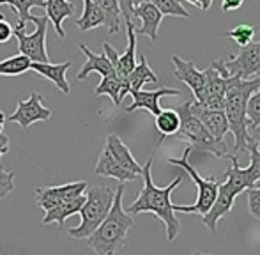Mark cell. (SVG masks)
<instances>
[{
    "mask_svg": "<svg viewBox=\"0 0 260 255\" xmlns=\"http://www.w3.org/2000/svg\"><path fill=\"white\" fill-rule=\"evenodd\" d=\"M230 76L239 80H251L260 76V41L243 46L234 59L223 60Z\"/></svg>",
    "mask_w": 260,
    "mask_h": 255,
    "instance_id": "cell-9",
    "label": "cell"
},
{
    "mask_svg": "<svg viewBox=\"0 0 260 255\" xmlns=\"http://www.w3.org/2000/svg\"><path fill=\"white\" fill-rule=\"evenodd\" d=\"M119 2L120 16L124 18L126 23H129L133 20V9H135V0H117Z\"/></svg>",
    "mask_w": 260,
    "mask_h": 255,
    "instance_id": "cell-35",
    "label": "cell"
},
{
    "mask_svg": "<svg viewBox=\"0 0 260 255\" xmlns=\"http://www.w3.org/2000/svg\"><path fill=\"white\" fill-rule=\"evenodd\" d=\"M11 38H13V25L0 14V45L9 43Z\"/></svg>",
    "mask_w": 260,
    "mask_h": 255,
    "instance_id": "cell-36",
    "label": "cell"
},
{
    "mask_svg": "<svg viewBox=\"0 0 260 255\" xmlns=\"http://www.w3.org/2000/svg\"><path fill=\"white\" fill-rule=\"evenodd\" d=\"M94 94H96V96H103V94L105 96H110L112 103L115 105V107H119L120 101L124 100V83L120 82L115 73H113V75H108L101 80L100 85L94 89Z\"/></svg>",
    "mask_w": 260,
    "mask_h": 255,
    "instance_id": "cell-25",
    "label": "cell"
},
{
    "mask_svg": "<svg viewBox=\"0 0 260 255\" xmlns=\"http://www.w3.org/2000/svg\"><path fill=\"white\" fill-rule=\"evenodd\" d=\"M32 68L30 59L18 53L6 60H0V76H20Z\"/></svg>",
    "mask_w": 260,
    "mask_h": 255,
    "instance_id": "cell-28",
    "label": "cell"
},
{
    "mask_svg": "<svg viewBox=\"0 0 260 255\" xmlns=\"http://www.w3.org/2000/svg\"><path fill=\"white\" fill-rule=\"evenodd\" d=\"M244 0H221V11L223 13H232V11L241 9Z\"/></svg>",
    "mask_w": 260,
    "mask_h": 255,
    "instance_id": "cell-37",
    "label": "cell"
},
{
    "mask_svg": "<svg viewBox=\"0 0 260 255\" xmlns=\"http://www.w3.org/2000/svg\"><path fill=\"white\" fill-rule=\"evenodd\" d=\"M4 124H6V115H4V112H2V110H0V135H2Z\"/></svg>",
    "mask_w": 260,
    "mask_h": 255,
    "instance_id": "cell-41",
    "label": "cell"
},
{
    "mask_svg": "<svg viewBox=\"0 0 260 255\" xmlns=\"http://www.w3.org/2000/svg\"><path fill=\"white\" fill-rule=\"evenodd\" d=\"M0 6H11L13 9L18 11V27H25L28 21L32 7H45L46 0H0Z\"/></svg>",
    "mask_w": 260,
    "mask_h": 255,
    "instance_id": "cell-29",
    "label": "cell"
},
{
    "mask_svg": "<svg viewBox=\"0 0 260 255\" xmlns=\"http://www.w3.org/2000/svg\"><path fill=\"white\" fill-rule=\"evenodd\" d=\"M189 108H191L193 115L206 126L209 135H211L214 140L225 142V135L230 131L225 112L223 110H207V108H204L202 105L195 100L189 101Z\"/></svg>",
    "mask_w": 260,
    "mask_h": 255,
    "instance_id": "cell-13",
    "label": "cell"
},
{
    "mask_svg": "<svg viewBox=\"0 0 260 255\" xmlns=\"http://www.w3.org/2000/svg\"><path fill=\"white\" fill-rule=\"evenodd\" d=\"M241 193H243V190L237 184H234V181L226 179L225 183H219L214 204H212L211 209L202 216V224L206 225L212 234H216V231H218V221L232 211L236 197H239Z\"/></svg>",
    "mask_w": 260,
    "mask_h": 255,
    "instance_id": "cell-8",
    "label": "cell"
},
{
    "mask_svg": "<svg viewBox=\"0 0 260 255\" xmlns=\"http://www.w3.org/2000/svg\"><path fill=\"white\" fill-rule=\"evenodd\" d=\"M250 138H251V140H255V142H260V126H257L255 130L250 131Z\"/></svg>",
    "mask_w": 260,
    "mask_h": 255,
    "instance_id": "cell-39",
    "label": "cell"
},
{
    "mask_svg": "<svg viewBox=\"0 0 260 255\" xmlns=\"http://www.w3.org/2000/svg\"><path fill=\"white\" fill-rule=\"evenodd\" d=\"M147 2H152V0H135V6H140V4H147Z\"/></svg>",
    "mask_w": 260,
    "mask_h": 255,
    "instance_id": "cell-42",
    "label": "cell"
},
{
    "mask_svg": "<svg viewBox=\"0 0 260 255\" xmlns=\"http://www.w3.org/2000/svg\"><path fill=\"white\" fill-rule=\"evenodd\" d=\"M172 62H174L172 76L175 80H179V82L186 83L191 89L195 101H202L204 87H206V73H204V69H197L193 60H184L179 55H172Z\"/></svg>",
    "mask_w": 260,
    "mask_h": 255,
    "instance_id": "cell-12",
    "label": "cell"
},
{
    "mask_svg": "<svg viewBox=\"0 0 260 255\" xmlns=\"http://www.w3.org/2000/svg\"><path fill=\"white\" fill-rule=\"evenodd\" d=\"M191 255H211V253H204V252H193Z\"/></svg>",
    "mask_w": 260,
    "mask_h": 255,
    "instance_id": "cell-44",
    "label": "cell"
},
{
    "mask_svg": "<svg viewBox=\"0 0 260 255\" xmlns=\"http://www.w3.org/2000/svg\"><path fill=\"white\" fill-rule=\"evenodd\" d=\"M115 190L110 186H89L87 188V197L80 209V225L69 229L68 234L73 239H87L106 218L113 204Z\"/></svg>",
    "mask_w": 260,
    "mask_h": 255,
    "instance_id": "cell-4",
    "label": "cell"
},
{
    "mask_svg": "<svg viewBox=\"0 0 260 255\" xmlns=\"http://www.w3.org/2000/svg\"><path fill=\"white\" fill-rule=\"evenodd\" d=\"M133 16H137L142 20V27L135 28V34L147 36L152 43H156L157 41V28H159L161 20H163V14L156 9L154 4L147 2V4H140V6H135Z\"/></svg>",
    "mask_w": 260,
    "mask_h": 255,
    "instance_id": "cell-16",
    "label": "cell"
},
{
    "mask_svg": "<svg viewBox=\"0 0 260 255\" xmlns=\"http://www.w3.org/2000/svg\"><path fill=\"white\" fill-rule=\"evenodd\" d=\"M105 14L106 27H108V34H117L120 30V9L117 0H92Z\"/></svg>",
    "mask_w": 260,
    "mask_h": 255,
    "instance_id": "cell-26",
    "label": "cell"
},
{
    "mask_svg": "<svg viewBox=\"0 0 260 255\" xmlns=\"http://www.w3.org/2000/svg\"><path fill=\"white\" fill-rule=\"evenodd\" d=\"M126 82H127L129 92L142 90V85H145V83H157V76H156V73L152 71L151 66H149L147 57L140 55V62L135 66V69L129 73Z\"/></svg>",
    "mask_w": 260,
    "mask_h": 255,
    "instance_id": "cell-23",
    "label": "cell"
},
{
    "mask_svg": "<svg viewBox=\"0 0 260 255\" xmlns=\"http://www.w3.org/2000/svg\"><path fill=\"white\" fill-rule=\"evenodd\" d=\"M152 4L156 6V9L159 11L163 16H177V18H189L188 9L182 7V4L179 0H152Z\"/></svg>",
    "mask_w": 260,
    "mask_h": 255,
    "instance_id": "cell-31",
    "label": "cell"
},
{
    "mask_svg": "<svg viewBox=\"0 0 260 255\" xmlns=\"http://www.w3.org/2000/svg\"><path fill=\"white\" fill-rule=\"evenodd\" d=\"M105 14L92 0H83V14L76 20V25H78L80 30L87 32L92 30V28L100 27V25H105Z\"/></svg>",
    "mask_w": 260,
    "mask_h": 255,
    "instance_id": "cell-24",
    "label": "cell"
},
{
    "mask_svg": "<svg viewBox=\"0 0 260 255\" xmlns=\"http://www.w3.org/2000/svg\"><path fill=\"white\" fill-rule=\"evenodd\" d=\"M45 9H46L45 16L48 18V21H52L57 36L64 39L66 32H64V28H62V21L76 13V4L68 2V0H46Z\"/></svg>",
    "mask_w": 260,
    "mask_h": 255,
    "instance_id": "cell-21",
    "label": "cell"
},
{
    "mask_svg": "<svg viewBox=\"0 0 260 255\" xmlns=\"http://www.w3.org/2000/svg\"><path fill=\"white\" fill-rule=\"evenodd\" d=\"M14 177H16L14 170H9V172L0 170V199H6L14 190Z\"/></svg>",
    "mask_w": 260,
    "mask_h": 255,
    "instance_id": "cell-33",
    "label": "cell"
},
{
    "mask_svg": "<svg viewBox=\"0 0 260 255\" xmlns=\"http://www.w3.org/2000/svg\"><path fill=\"white\" fill-rule=\"evenodd\" d=\"M189 154H191V147H186L181 158H170L168 163L182 169L189 177H191V181L197 184L199 195H197L195 204H191V206H179V204H174V211L186 213V214H202L204 216V214L211 209L212 204H214L216 195H218L219 183L214 179V177H207V179L200 177L199 172H197V169L189 163Z\"/></svg>",
    "mask_w": 260,
    "mask_h": 255,
    "instance_id": "cell-6",
    "label": "cell"
},
{
    "mask_svg": "<svg viewBox=\"0 0 260 255\" xmlns=\"http://www.w3.org/2000/svg\"><path fill=\"white\" fill-rule=\"evenodd\" d=\"M105 147L108 149V152L112 154V158L115 160V162L119 163L124 170H127V172H131V174H137L138 177H142V169H144V167L135 160V156L131 154L129 147L120 140L119 135H115V133L108 135Z\"/></svg>",
    "mask_w": 260,
    "mask_h": 255,
    "instance_id": "cell-17",
    "label": "cell"
},
{
    "mask_svg": "<svg viewBox=\"0 0 260 255\" xmlns=\"http://www.w3.org/2000/svg\"><path fill=\"white\" fill-rule=\"evenodd\" d=\"M152 162H154V152L151 154V158L147 160V163L142 169V177H144V188L138 193V197L135 199V202L126 209L127 214H140V213H152L156 218H159L165 224V231H167V239L168 241H175V238L181 232V221L175 216L174 204H172V192L184 181V177L179 176L172 181L170 184L159 188L152 181Z\"/></svg>",
    "mask_w": 260,
    "mask_h": 255,
    "instance_id": "cell-1",
    "label": "cell"
},
{
    "mask_svg": "<svg viewBox=\"0 0 260 255\" xmlns=\"http://www.w3.org/2000/svg\"><path fill=\"white\" fill-rule=\"evenodd\" d=\"M71 68V60H66V62H60V64H50V62H43V64H38V62H32V71H36L38 75L45 76L46 80L55 85V89H58L60 92L64 94H69L71 92V85H69L68 78H66V73L68 69Z\"/></svg>",
    "mask_w": 260,
    "mask_h": 255,
    "instance_id": "cell-18",
    "label": "cell"
},
{
    "mask_svg": "<svg viewBox=\"0 0 260 255\" xmlns=\"http://www.w3.org/2000/svg\"><path fill=\"white\" fill-rule=\"evenodd\" d=\"M28 21L36 25V30L32 34H25V27H13V36L18 39L20 53L30 59V62H50L48 52H46V30H48V18L34 16L30 14Z\"/></svg>",
    "mask_w": 260,
    "mask_h": 255,
    "instance_id": "cell-7",
    "label": "cell"
},
{
    "mask_svg": "<svg viewBox=\"0 0 260 255\" xmlns=\"http://www.w3.org/2000/svg\"><path fill=\"white\" fill-rule=\"evenodd\" d=\"M89 188L87 181H76V183H66L62 186H48V188H38L36 190V202L43 211H50L57 207L58 204L69 202V200L82 197Z\"/></svg>",
    "mask_w": 260,
    "mask_h": 255,
    "instance_id": "cell-10",
    "label": "cell"
},
{
    "mask_svg": "<svg viewBox=\"0 0 260 255\" xmlns=\"http://www.w3.org/2000/svg\"><path fill=\"white\" fill-rule=\"evenodd\" d=\"M248 192V211L255 220L260 221V186L250 188Z\"/></svg>",
    "mask_w": 260,
    "mask_h": 255,
    "instance_id": "cell-34",
    "label": "cell"
},
{
    "mask_svg": "<svg viewBox=\"0 0 260 255\" xmlns=\"http://www.w3.org/2000/svg\"><path fill=\"white\" fill-rule=\"evenodd\" d=\"M260 89V76L251 80H239L237 78L232 85L229 87L225 94V112L229 128L234 133V152H244L248 147L250 138V130H248V117L246 108L248 100L255 90Z\"/></svg>",
    "mask_w": 260,
    "mask_h": 255,
    "instance_id": "cell-3",
    "label": "cell"
},
{
    "mask_svg": "<svg viewBox=\"0 0 260 255\" xmlns=\"http://www.w3.org/2000/svg\"><path fill=\"white\" fill-rule=\"evenodd\" d=\"M126 28H127V48L122 55L119 53V60H117L115 68H113L117 78L124 83V98L129 94L126 80L129 76V73L135 69V66H137V34H135V28L137 27L133 25V21H129V23H126Z\"/></svg>",
    "mask_w": 260,
    "mask_h": 255,
    "instance_id": "cell-15",
    "label": "cell"
},
{
    "mask_svg": "<svg viewBox=\"0 0 260 255\" xmlns=\"http://www.w3.org/2000/svg\"><path fill=\"white\" fill-rule=\"evenodd\" d=\"M246 117H248V130H255L260 126V89L255 90L248 100V108H246Z\"/></svg>",
    "mask_w": 260,
    "mask_h": 255,
    "instance_id": "cell-32",
    "label": "cell"
},
{
    "mask_svg": "<svg viewBox=\"0 0 260 255\" xmlns=\"http://www.w3.org/2000/svg\"><path fill=\"white\" fill-rule=\"evenodd\" d=\"M199 2H200V9L202 11L211 9V6H212V0H199Z\"/></svg>",
    "mask_w": 260,
    "mask_h": 255,
    "instance_id": "cell-40",
    "label": "cell"
},
{
    "mask_svg": "<svg viewBox=\"0 0 260 255\" xmlns=\"http://www.w3.org/2000/svg\"><path fill=\"white\" fill-rule=\"evenodd\" d=\"M94 174L96 176H103V177H112L117 179L119 183H129V181H137L138 176L137 174H131L127 170H124L115 160L112 158V154L108 152V149H103L98 158V163L94 167Z\"/></svg>",
    "mask_w": 260,
    "mask_h": 255,
    "instance_id": "cell-19",
    "label": "cell"
},
{
    "mask_svg": "<svg viewBox=\"0 0 260 255\" xmlns=\"http://www.w3.org/2000/svg\"><path fill=\"white\" fill-rule=\"evenodd\" d=\"M179 126H181V119H179L177 112L172 110V108L161 110L159 114L156 115V128L161 133V138L175 135L179 131Z\"/></svg>",
    "mask_w": 260,
    "mask_h": 255,
    "instance_id": "cell-27",
    "label": "cell"
},
{
    "mask_svg": "<svg viewBox=\"0 0 260 255\" xmlns=\"http://www.w3.org/2000/svg\"><path fill=\"white\" fill-rule=\"evenodd\" d=\"M126 183H120L115 190L113 204L103 224L87 238V246L96 255H115L127 245V232L135 227V220L122 207Z\"/></svg>",
    "mask_w": 260,
    "mask_h": 255,
    "instance_id": "cell-2",
    "label": "cell"
},
{
    "mask_svg": "<svg viewBox=\"0 0 260 255\" xmlns=\"http://www.w3.org/2000/svg\"><path fill=\"white\" fill-rule=\"evenodd\" d=\"M83 202H85V197H76V199L69 200V202H64V204H58L57 207L53 209L46 211V214L43 216V224L45 225H50V224H58V227L64 225V221L68 220L69 216L73 214H78L80 209H82Z\"/></svg>",
    "mask_w": 260,
    "mask_h": 255,
    "instance_id": "cell-22",
    "label": "cell"
},
{
    "mask_svg": "<svg viewBox=\"0 0 260 255\" xmlns=\"http://www.w3.org/2000/svg\"><path fill=\"white\" fill-rule=\"evenodd\" d=\"M131 98H133V103L126 108L127 114L135 110H144L151 112L152 115H156L161 112V107H159V100L163 96H179L181 90L179 89H170V87H161L157 90H135V92H129Z\"/></svg>",
    "mask_w": 260,
    "mask_h": 255,
    "instance_id": "cell-14",
    "label": "cell"
},
{
    "mask_svg": "<svg viewBox=\"0 0 260 255\" xmlns=\"http://www.w3.org/2000/svg\"><path fill=\"white\" fill-rule=\"evenodd\" d=\"M80 50L85 53L87 60H85V64L82 66V69L78 71V75H76V78H78V80H85L90 73H100L103 78H105V76L113 75V73H115L112 62H110L108 57H106L105 53H94L92 50L87 48L83 43L80 45Z\"/></svg>",
    "mask_w": 260,
    "mask_h": 255,
    "instance_id": "cell-20",
    "label": "cell"
},
{
    "mask_svg": "<svg viewBox=\"0 0 260 255\" xmlns=\"http://www.w3.org/2000/svg\"><path fill=\"white\" fill-rule=\"evenodd\" d=\"M257 30H258V27H251V25H236L232 30L225 32V36L226 38H232L234 43L243 48V46L250 45V43L253 41Z\"/></svg>",
    "mask_w": 260,
    "mask_h": 255,
    "instance_id": "cell-30",
    "label": "cell"
},
{
    "mask_svg": "<svg viewBox=\"0 0 260 255\" xmlns=\"http://www.w3.org/2000/svg\"><path fill=\"white\" fill-rule=\"evenodd\" d=\"M186 2H189V4H193V6L200 7V2H199V0H186Z\"/></svg>",
    "mask_w": 260,
    "mask_h": 255,
    "instance_id": "cell-43",
    "label": "cell"
},
{
    "mask_svg": "<svg viewBox=\"0 0 260 255\" xmlns=\"http://www.w3.org/2000/svg\"><path fill=\"white\" fill-rule=\"evenodd\" d=\"M9 152V137L7 135H0V162H2V158L4 156ZM0 170H4V167H2V163H0Z\"/></svg>",
    "mask_w": 260,
    "mask_h": 255,
    "instance_id": "cell-38",
    "label": "cell"
},
{
    "mask_svg": "<svg viewBox=\"0 0 260 255\" xmlns=\"http://www.w3.org/2000/svg\"><path fill=\"white\" fill-rule=\"evenodd\" d=\"M181 119V126H179V138L189 142V147L193 151L200 152H209V154H214L216 158L221 160H230V152L226 149L225 142H218L209 135L206 126L199 121V119L193 115L191 108H189V101H186L184 105L175 110Z\"/></svg>",
    "mask_w": 260,
    "mask_h": 255,
    "instance_id": "cell-5",
    "label": "cell"
},
{
    "mask_svg": "<svg viewBox=\"0 0 260 255\" xmlns=\"http://www.w3.org/2000/svg\"><path fill=\"white\" fill-rule=\"evenodd\" d=\"M52 117V110L43 105V96L39 92H32L28 100H20L16 103V110L7 117L9 122L20 124L21 130L27 131L34 122L48 121Z\"/></svg>",
    "mask_w": 260,
    "mask_h": 255,
    "instance_id": "cell-11",
    "label": "cell"
}]
</instances>
